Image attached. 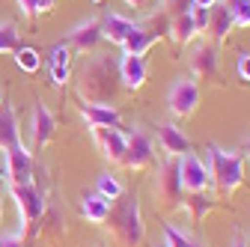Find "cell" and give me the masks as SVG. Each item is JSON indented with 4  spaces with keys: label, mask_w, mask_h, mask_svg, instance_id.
I'll return each mask as SVG.
<instances>
[{
    "label": "cell",
    "mask_w": 250,
    "mask_h": 247,
    "mask_svg": "<svg viewBox=\"0 0 250 247\" xmlns=\"http://www.w3.org/2000/svg\"><path fill=\"white\" fill-rule=\"evenodd\" d=\"M78 96L83 104H113L122 81H119V66L113 63L110 57H89L81 75H78Z\"/></svg>",
    "instance_id": "cell-1"
},
{
    "label": "cell",
    "mask_w": 250,
    "mask_h": 247,
    "mask_svg": "<svg viewBox=\"0 0 250 247\" xmlns=\"http://www.w3.org/2000/svg\"><path fill=\"white\" fill-rule=\"evenodd\" d=\"M104 226H107L110 238L119 247H140L143 238H146V224H143L140 200L134 194H122L119 203L107 211Z\"/></svg>",
    "instance_id": "cell-2"
},
{
    "label": "cell",
    "mask_w": 250,
    "mask_h": 247,
    "mask_svg": "<svg viewBox=\"0 0 250 247\" xmlns=\"http://www.w3.org/2000/svg\"><path fill=\"white\" fill-rule=\"evenodd\" d=\"M206 170H208V182L217 188L221 197L232 194L244 182V158H241V152L208 146L206 149Z\"/></svg>",
    "instance_id": "cell-3"
},
{
    "label": "cell",
    "mask_w": 250,
    "mask_h": 247,
    "mask_svg": "<svg viewBox=\"0 0 250 247\" xmlns=\"http://www.w3.org/2000/svg\"><path fill=\"white\" fill-rule=\"evenodd\" d=\"M152 191H155V203L164 206V208H176L182 200V176H179V158L167 155L158 170H155V182H152Z\"/></svg>",
    "instance_id": "cell-4"
},
{
    "label": "cell",
    "mask_w": 250,
    "mask_h": 247,
    "mask_svg": "<svg viewBox=\"0 0 250 247\" xmlns=\"http://www.w3.org/2000/svg\"><path fill=\"white\" fill-rule=\"evenodd\" d=\"M9 194L18 206V235L24 238V229L30 221H42L45 214V200H42V191L36 188V182H27V185H9Z\"/></svg>",
    "instance_id": "cell-5"
},
{
    "label": "cell",
    "mask_w": 250,
    "mask_h": 247,
    "mask_svg": "<svg viewBox=\"0 0 250 247\" xmlns=\"http://www.w3.org/2000/svg\"><path fill=\"white\" fill-rule=\"evenodd\" d=\"M200 104V86L191 75H185V78H176L170 83V92H167V107L176 119H188Z\"/></svg>",
    "instance_id": "cell-6"
},
{
    "label": "cell",
    "mask_w": 250,
    "mask_h": 247,
    "mask_svg": "<svg viewBox=\"0 0 250 247\" xmlns=\"http://www.w3.org/2000/svg\"><path fill=\"white\" fill-rule=\"evenodd\" d=\"M155 161V143H152V134L143 131V128H134L131 134H125V161L122 167L128 170H143Z\"/></svg>",
    "instance_id": "cell-7"
},
{
    "label": "cell",
    "mask_w": 250,
    "mask_h": 247,
    "mask_svg": "<svg viewBox=\"0 0 250 247\" xmlns=\"http://www.w3.org/2000/svg\"><path fill=\"white\" fill-rule=\"evenodd\" d=\"M3 176L9 185H27L33 182V158L24 143H15L3 149Z\"/></svg>",
    "instance_id": "cell-8"
},
{
    "label": "cell",
    "mask_w": 250,
    "mask_h": 247,
    "mask_svg": "<svg viewBox=\"0 0 250 247\" xmlns=\"http://www.w3.org/2000/svg\"><path fill=\"white\" fill-rule=\"evenodd\" d=\"M179 176H182V191L188 194H200V191H208V170H206V161H200L194 152H185L179 155Z\"/></svg>",
    "instance_id": "cell-9"
},
{
    "label": "cell",
    "mask_w": 250,
    "mask_h": 247,
    "mask_svg": "<svg viewBox=\"0 0 250 247\" xmlns=\"http://www.w3.org/2000/svg\"><path fill=\"white\" fill-rule=\"evenodd\" d=\"M54 131H57L54 113H51L42 102H36V104H33V116H30V149H33V152L45 149V146L51 143Z\"/></svg>",
    "instance_id": "cell-10"
},
{
    "label": "cell",
    "mask_w": 250,
    "mask_h": 247,
    "mask_svg": "<svg viewBox=\"0 0 250 247\" xmlns=\"http://www.w3.org/2000/svg\"><path fill=\"white\" fill-rule=\"evenodd\" d=\"M102 39H104V36H102V21H99V18H86V21H81V24H75V27L69 30L66 45H69V51L89 54V51L99 48Z\"/></svg>",
    "instance_id": "cell-11"
},
{
    "label": "cell",
    "mask_w": 250,
    "mask_h": 247,
    "mask_svg": "<svg viewBox=\"0 0 250 247\" xmlns=\"http://www.w3.org/2000/svg\"><path fill=\"white\" fill-rule=\"evenodd\" d=\"M191 72H194V81H217V45L211 42H200L194 51H191Z\"/></svg>",
    "instance_id": "cell-12"
},
{
    "label": "cell",
    "mask_w": 250,
    "mask_h": 247,
    "mask_svg": "<svg viewBox=\"0 0 250 247\" xmlns=\"http://www.w3.org/2000/svg\"><path fill=\"white\" fill-rule=\"evenodd\" d=\"M92 140L102 149V155L110 164H122L125 161V131L122 128H89Z\"/></svg>",
    "instance_id": "cell-13"
},
{
    "label": "cell",
    "mask_w": 250,
    "mask_h": 247,
    "mask_svg": "<svg viewBox=\"0 0 250 247\" xmlns=\"http://www.w3.org/2000/svg\"><path fill=\"white\" fill-rule=\"evenodd\" d=\"M86 128H122V116L113 104H81Z\"/></svg>",
    "instance_id": "cell-14"
},
{
    "label": "cell",
    "mask_w": 250,
    "mask_h": 247,
    "mask_svg": "<svg viewBox=\"0 0 250 247\" xmlns=\"http://www.w3.org/2000/svg\"><path fill=\"white\" fill-rule=\"evenodd\" d=\"M119 81L125 89H140L146 83V57L140 54H122L119 60Z\"/></svg>",
    "instance_id": "cell-15"
},
{
    "label": "cell",
    "mask_w": 250,
    "mask_h": 247,
    "mask_svg": "<svg viewBox=\"0 0 250 247\" xmlns=\"http://www.w3.org/2000/svg\"><path fill=\"white\" fill-rule=\"evenodd\" d=\"M155 134H158V143L164 146L167 155H185V152H191V140L185 137V131L176 125V122H158V128H155Z\"/></svg>",
    "instance_id": "cell-16"
},
{
    "label": "cell",
    "mask_w": 250,
    "mask_h": 247,
    "mask_svg": "<svg viewBox=\"0 0 250 247\" xmlns=\"http://www.w3.org/2000/svg\"><path fill=\"white\" fill-rule=\"evenodd\" d=\"M167 36H170V42L173 45H191L200 33H197V27H194V21H191V12H176V15H170V27H167Z\"/></svg>",
    "instance_id": "cell-17"
},
{
    "label": "cell",
    "mask_w": 250,
    "mask_h": 247,
    "mask_svg": "<svg viewBox=\"0 0 250 247\" xmlns=\"http://www.w3.org/2000/svg\"><path fill=\"white\" fill-rule=\"evenodd\" d=\"M131 30H134V21H131V18H125V15L110 12V15L102 18V36L110 39L113 45H122L125 39L131 36Z\"/></svg>",
    "instance_id": "cell-18"
},
{
    "label": "cell",
    "mask_w": 250,
    "mask_h": 247,
    "mask_svg": "<svg viewBox=\"0 0 250 247\" xmlns=\"http://www.w3.org/2000/svg\"><path fill=\"white\" fill-rule=\"evenodd\" d=\"M229 30H232V15L217 3L208 9V24H206V33L211 36V45H221L227 36H229Z\"/></svg>",
    "instance_id": "cell-19"
},
{
    "label": "cell",
    "mask_w": 250,
    "mask_h": 247,
    "mask_svg": "<svg viewBox=\"0 0 250 247\" xmlns=\"http://www.w3.org/2000/svg\"><path fill=\"white\" fill-rule=\"evenodd\" d=\"M69 63H72V51H69V45H66V42H57V45L51 48V63H48L54 86H62V83L69 81Z\"/></svg>",
    "instance_id": "cell-20"
},
{
    "label": "cell",
    "mask_w": 250,
    "mask_h": 247,
    "mask_svg": "<svg viewBox=\"0 0 250 247\" xmlns=\"http://www.w3.org/2000/svg\"><path fill=\"white\" fill-rule=\"evenodd\" d=\"M15 143H21L18 116H15V107L12 104H3V110H0V149H9Z\"/></svg>",
    "instance_id": "cell-21"
},
{
    "label": "cell",
    "mask_w": 250,
    "mask_h": 247,
    "mask_svg": "<svg viewBox=\"0 0 250 247\" xmlns=\"http://www.w3.org/2000/svg\"><path fill=\"white\" fill-rule=\"evenodd\" d=\"M182 206H185V211H188V218H191V224H200L206 214L214 208V200H211L206 191H200V194H188V197L182 200Z\"/></svg>",
    "instance_id": "cell-22"
},
{
    "label": "cell",
    "mask_w": 250,
    "mask_h": 247,
    "mask_svg": "<svg viewBox=\"0 0 250 247\" xmlns=\"http://www.w3.org/2000/svg\"><path fill=\"white\" fill-rule=\"evenodd\" d=\"M107 211H110V203L104 197H99V194H86L81 200V214H83L89 224H104Z\"/></svg>",
    "instance_id": "cell-23"
},
{
    "label": "cell",
    "mask_w": 250,
    "mask_h": 247,
    "mask_svg": "<svg viewBox=\"0 0 250 247\" xmlns=\"http://www.w3.org/2000/svg\"><path fill=\"white\" fill-rule=\"evenodd\" d=\"M21 48V33L12 21H0V54H15Z\"/></svg>",
    "instance_id": "cell-24"
},
{
    "label": "cell",
    "mask_w": 250,
    "mask_h": 247,
    "mask_svg": "<svg viewBox=\"0 0 250 247\" xmlns=\"http://www.w3.org/2000/svg\"><path fill=\"white\" fill-rule=\"evenodd\" d=\"M96 194L110 203V200H119V197L125 194V188H122V182H119L116 176L104 173V176H99V182H96Z\"/></svg>",
    "instance_id": "cell-25"
},
{
    "label": "cell",
    "mask_w": 250,
    "mask_h": 247,
    "mask_svg": "<svg viewBox=\"0 0 250 247\" xmlns=\"http://www.w3.org/2000/svg\"><path fill=\"white\" fill-rule=\"evenodd\" d=\"M164 244L167 247H203L200 241H194L191 235H185L182 229H176L170 224H164Z\"/></svg>",
    "instance_id": "cell-26"
},
{
    "label": "cell",
    "mask_w": 250,
    "mask_h": 247,
    "mask_svg": "<svg viewBox=\"0 0 250 247\" xmlns=\"http://www.w3.org/2000/svg\"><path fill=\"white\" fill-rule=\"evenodd\" d=\"M15 63L24 69V72H39V51L36 48H18L15 51Z\"/></svg>",
    "instance_id": "cell-27"
},
{
    "label": "cell",
    "mask_w": 250,
    "mask_h": 247,
    "mask_svg": "<svg viewBox=\"0 0 250 247\" xmlns=\"http://www.w3.org/2000/svg\"><path fill=\"white\" fill-rule=\"evenodd\" d=\"M232 27H250V3H244L232 12Z\"/></svg>",
    "instance_id": "cell-28"
},
{
    "label": "cell",
    "mask_w": 250,
    "mask_h": 247,
    "mask_svg": "<svg viewBox=\"0 0 250 247\" xmlns=\"http://www.w3.org/2000/svg\"><path fill=\"white\" fill-rule=\"evenodd\" d=\"M235 72H238L241 81L250 83V54H238V60H235Z\"/></svg>",
    "instance_id": "cell-29"
},
{
    "label": "cell",
    "mask_w": 250,
    "mask_h": 247,
    "mask_svg": "<svg viewBox=\"0 0 250 247\" xmlns=\"http://www.w3.org/2000/svg\"><path fill=\"white\" fill-rule=\"evenodd\" d=\"M0 247H24V238L18 232H6V235H0Z\"/></svg>",
    "instance_id": "cell-30"
},
{
    "label": "cell",
    "mask_w": 250,
    "mask_h": 247,
    "mask_svg": "<svg viewBox=\"0 0 250 247\" xmlns=\"http://www.w3.org/2000/svg\"><path fill=\"white\" fill-rule=\"evenodd\" d=\"M54 3H57V0H33V15H45V12H51Z\"/></svg>",
    "instance_id": "cell-31"
},
{
    "label": "cell",
    "mask_w": 250,
    "mask_h": 247,
    "mask_svg": "<svg viewBox=\"0 0 250 247\" xmlns=\"http://www.w3.org/2000/svg\"><path fill=\"white\" fill-rule=\"evenodd\" d=\"M217 3H221V6H224V9H227L229 15H232V12H235L238 6H244V3H250V0H217Z\"/></svg>",
    "instance_id": "cell-32"
},
{
    "label": "cell",
    "mask_w": 250,
    "mask_h": 247,
    "mask_svg": "<svg viewBox=\"0 0 250 247\" xmlns=\"http://www.w3.org/2000/svg\"><path fill=\"white\" fill-rule=\"evenodd\" d=\"M15 3H18V9L24 12V18H36V15H33V0H15Z\"/></svg>",
    "instance_id": "cell-33"
},
{
    "label": "cell",
    "mask_w": 250,
    "mask_h": 247,
    "mask_svg": "<svg viewBox=\"0 0 250 247\" xmlns=\"http://www.w3.org/2000/svg\"><path fill=\"white\" fill-rule=\"evenodd\" d=\"M191 3L200 9H211V6H217V0H191Z\"/></svg>",
    "instance_id": "cell-34"
},
{
    "label": "cell",
    "mask_w": 250,
    "mask_h": 247,
    "mask_svg": "<svg viewBox=\"0 0 250 247\" xmlns=\"http://www.w3.org/2000/svg\"><path fill=\"white\" fill-rule=\"evenodd\" d=\"M131 9H143V6H149V0H125Z\"/></svg>",
    "instance_id": "cell-35"
},
{
    "label": "cell",
    "mask_w": 250,
    "mask_h": 247,
    "mask_svg": "<svg viewBox=\"0 0 250 247\" xmlns=\"http://www.w3.org/2000/svg\"><path fill=\"white\" fill-rule=\"evenodd\" d=\"M241 158H247V161H250V134L244 137V146H241Z\"/></svg>",
    "instance_id": "cell-36"
},
{
    "label": "cell",
    "mask_w": 250,
    "mask_h": 247,
    "mask_svg": "<svg viewBox=\"0 0 250 247\" xmlns=\"http://www.w3.org/2000/svg\"><path fill=\"white\" fill-rule=\"evenodd\" d=\"M229 247H247V244H244V238H241V235H235V238H232V244H229Z\"/></svg>",
    "instance_id": "cell-37"
},
{
    "label": "cell",
    "mask_w": 250,
    "mask_h": 247,
    "mask_svg": "<svg viewBox=\"0 0 250 247\" xmlns=\"http://www.w3.org/2000/svg\"><path fill=\"white\" fill-rule=\"evenodd\" d=\"M0 221H3V194H0Z\"/></svg>",
    "instance_id": "cell-38"
},
{
    "label": "cell",
    "mask_w": 250,
    "mask_h": 247,
    "mask_svg": "<svg viewBox=\"0 0 250 247\" xmlns=\"http://www.w3.org/2000/svg\"><path fill=\"white\" fill-rule=\"evenodd\" d=\"M3 104H6V99H3V89H0V110H3Z\"/></svg>",
    "instance_id": "cell-39"
},
{
    "label": "cell",
    "mask_w": 250,
    "mask_h": 247,
    "mask_svg": "<svg viewBox=\"0 0 250 247\" xmlns=\"http://www.w3.org/2000/svg\"><path fill=\"white\" fill-rule=\"evenodd\" d=\"M0 179H3V167H0Z\"/></svg>",
    "instance_id": "cell-40"
},
{
    "label": "cell",
    "mask_w": 250,
    "mask_h": 247,
    "mask_svg": "<svg viewBox=\"0 0 250 247\" xmlns=\"http://www.w3.org/2000/svg\"><path fill=\"white\" fill-rule=\"evenodd\" d=\"M155 247H167V244H155Z\"/></svg>",
    "instance_id": "cell-41"
},
{
    "label": "cell",
    "mask_w": 250,
    "mask_h": 247,
    "mask_svg": "<svg viewBox=\"0 0 250 247\" xmlns=\"http://www.w3.org/2000/svg\"><path fill=\"white\" fill-rule=\"evenodd\" d=\"M92 3H102V0H92Z\"/></svg>",
    "instance_id": "cell-42"
}]
</instances>
